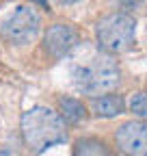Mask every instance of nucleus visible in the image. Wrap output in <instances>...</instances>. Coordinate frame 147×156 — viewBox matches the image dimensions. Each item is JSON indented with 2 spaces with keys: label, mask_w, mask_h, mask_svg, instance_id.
I'll return each instance as SVG.
<instances>
[{
  "label": "nucleus",
  "mask_w": 147,
  "mask_h": 156,
  "mask_svg": "<svg viewBox=\"0 0 147 156\" xmlns=\"http://www.w3.org/2000/svg\"><path fill=\"white\" fill-rule=\"evenodd\" d=\"M95 35H97V46H100L102 52L119 54V52H125L134 44L136 22L130 13L115 11V13L104 15L97 22Z\"/></svg>",
  "instance_id": "nucleus-3"
},
{
  "label": "nucleus",
  "mask_w": 147,
  "mask_h": 156,
  "mask_svg": "<svg viewBox=\"0 0 147 156\" xmlns=\"http://www.w3.org/2000/svg\"><path fill=\"white\" fill-rule=\"evenodd\" d=\"M35 2H37V5H41L43 9H48V2H46V0H35Z\"/></svg>",
  "instance_id": "nucleus-13"
},
{
  "label": "nucleus",
  "mask_w": 147,
  "mask_h": 156,
  "mask_svg": "<svg viewBox=\"0 0 147 156\" xmlns=\"http://www.w3.org/2000/svg\"><path fill=\"white\" fill-rule=\"evenodd\" d=\"M0 33L7 41L15 46L30 44L39 33V15L28 7H17L2 24H0Z\"/></svg>",
  "instance_id": "nucleus-4"
},
{
  "label": "nucleus",
  "mask_w": 147,
  "mask_h": 156,
  "mask_svg": "<svg viewBox=\"0 0 147 156\" xmlns=\"http://www.w3.org/2000/svg\"><path fill=\"white\" fill-rule=\"evenodd\" d=\"M22 136L32 152H43L56 143L67 141V126L63 117L48 106H35L22 115Z\"/></svg>",
  "instance_id": "nucleus-1"
},
{
  "label": "nucleus",
  "mask_w": 147,
  "mask_h": 156,
  "mask_svg": "<svg viewBox=\"0 0 147 156\" xmlns=\"http://www.w3.org/2000/svg\"><path fill=\"white\" fill-rule=\"evenodd\" d=\"M130 111L134 115H138L143 122H147V93H134L130 98Z\"/></svg>",
  "instance_id": "nucleus-10"
},
{
  "label": "nucleus",
  "mask_w": 147,
  "mask_h": 156,
  "mask_svg": "<svg viewBox=\"0 0 147 156\" xmlns=\"http://www.w3.org/2000/svg\"><path fill=\"white\" fill-rule=\"evenodd\" d=\"M71 156H113V152L97 136H82L74 143Z\"/></svg>",
  "instance_id": "nucleus-8"
},
{
  "label": "nucleus",
  "mask_w": 147,
  "mask_h": 156,
  "mask_svg": "<svg viewBox=\"0 0 147 156\" xmlns=\"http://www.w3.org/2000/svg\"><path fill=\"white\" fill-rule=\"evenodd\" d=\"M76 44H78V33L67 24H52L43 35V48L54 58L65 56Z\"/></svg>",
  "instance_id": "nucleus-6"
},
{
  "label": "nucleus",
  "mask_w": 147,
  "mask_h": 156,
  "mask_svg": "<svg viewBox=\"0 0 147 156\" xmlns=\"http://www.w3.org/2000/svg\"><path fill=\"white\" fill-rule=\"evenodd\" d=\"M71 80L80 93L87 95H104L110 93L121 80L119 65L106 52H95L87 63H78L71 69Z\"/></svg>",
  "instance_id": "nucleus-2"
},
{
  "label": "nucleus",
  "mask_w": 147,
  "mask_h": 156,
  "mask_svg": "<svg viewBox=\"0 0 147 156\" xmlns=\"http://www.w3.org/2000/svg\"><path fill=\"white\" fill-rule=\"evenodd\" d=\"M56 2H63V5H74V2H80V0H56Z\"/></svg>",
  "instance_id": "nucleus-12"
},
{
  "label": "nucleus",
  "mask_w": 147,
  "mask_h": 156,
  "mask_svg": "<svg viewBox=\"0 0 147 156\" xmlns=\"http://www.w3.org/2000/svg\"><path fill=\"white\" fill-rule=\"evenodd\" d=\"M115 143L123 156H147V122H125L117 128Z\"/></svg>",
  "instance_id": "nucleus-5"
},
{
  "label": "nucleus",
  "mask_w": 147,
  "mask_h": 156,
  "mask_svg": "<svg viewBox=\"0 0 147 156\" xmlns=\"http://www.w3.org/2000/svg\"><path fill=\"white\" fill-rule=\"evenodd\" d=\"M59 115L65 124H80L87 117V106L78 98H61L59 100Z\"/></svg>",
  "instance_id": "nucleus-9"
},
{
  "label": "nucleus",
  "mask_w": 147,
  "mask_h": 156,
  "mask_svg": "<svg viewBox=\"0 0 147 156\" xmlns=\"http://www.w3.org/2000/svg\"><path fill=\"white\" fill-rule=\"evenodd\" d=\"M138 5H141V0H117V7H119V9H123V13L136 9Z\"/></svg>",
  "instance_id": "nucleus-11"
},
{
  "label": "nucleus",
  "mask_w": 147,
  "mask_h": 156,
  "mask_svg": "<svg viewBox=\"0 0 147 156\" xmlns=\"http://www.w3.org/2000/svg\"><path fill=\"white\" fill-rule=\"evenodd\" d=\"M91 108L97 117H117L125 111V100L119 93H104L91 100Z\"/></svg>",
  "instance_id": "nucleus-7"
}]
</instances>
